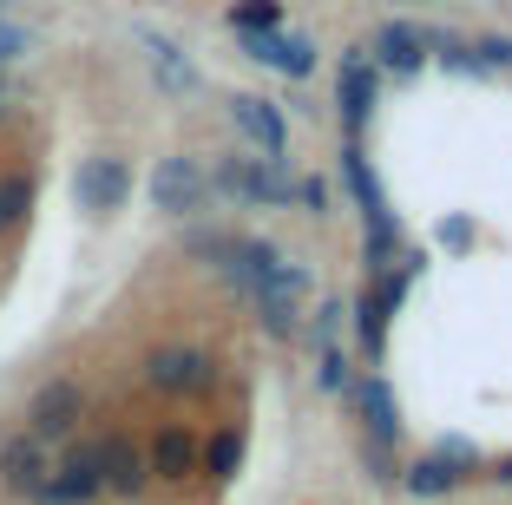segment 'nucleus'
<instances>
[{
  "instance_id": "nucleus-1",
  "label": "nucleus",
  "mask_w": 512,
  "mask_h": 505,
  "mask_svg": "<svg viewBox=\"0 0 512 505\" xmlns=\"http://www.w3.org/2000/svg\"><path fill=\"white\" fill-rule=\"evenodd\" d=\"M145 387H151V394H171V401H197V394H211V387H217L211 348H197V342L151 348V355H145Z\"/></svg>"
},
{
  "instance_id": "nucleus-2",
  "label": "nucleus",
  "mask_w": 512,
  "mask_h": 505,
  "mask_svg": "<svg viewBox=\"0 0 512 505\" xmlns=\"http://www.w3.org/2000/svg\"><path fill=\"white\" fill-rule=\"evenodd\" d=\"M106 492L99 479V440H66V453L46 466V486L33 492L40 505H92Z\"/></svg>"
},
{
  "instance_id": "nucleus-3",
  "label": "nucleus",
  "mask_w": 512,
  "mask_h": 505,
  "mask_svg": "<svg viewBox=\"0 0 512 505\" xmlns=\"http://www.w3.org/2000/svg\"><path fill=\"white\" fill-rule=\"evenodd\" d=\"M79 420H86V387L73 381V374H60V381H40L27 401V433L33 440H73Z\"/></svg>"
},
{
  "instance_id": "nucleus-4",
  "label": "nucleus",
  "mask_w": 512,
  "mask_h": 505,
  "mask_svg": "<svg viewBox=\"0 0 512 505\" xmlns=\"http://www.w3.org/2000/svg\"><path fill=\"white\" fill-rule=\"evenodd\" d=\"M151 204L165 210V217H197V210L211 204V178H204V164L184 158V151L158 158V171H151Z\"/></svg>"
},
{
  "instance_id": "nucleus-5",
  "label": "nucleus",
  "mask_w": 512,
  "mask_h": 505,
  "mask_svg": "<svg viewBox=\"0 0 512 505\" xmlns=\"http://www.w3.org/2000/svg\"><path fill=\"white\" fill-rule=\"evenodd\" d=\"M125 197H132V164H125V158H112V151L79 158V171H73V204L79 210L112 217V210H125Z\"/></svg>"
},
{
  "instance_id": "nucleus-6",
  "label": "nucleus",
  "mask_w": 512,
  "mask_h": 505,
  "mask_svg": "<svg viewBox=\"0 0 512 505\" xmlns=\"http://www.w3.org/2000/svg\"><path fill=\"white\" fill-rule=\"evenodd\" d=\"M211 184L224 197H237V204H289L296 197V184L276 171V158H224Z\"/></svg>"
},
{
  "instance_id": "nucleus-7",
  "label": "nucleus",
  "mask_w": 512,
  "mask_h": 505,
  "mask_svg": "<svg viewBox=\"0 0 512 505\" xmlns=\"http://www.w3.org/2000/svg\"><path fill=\"white\" fill-rule=\"evenodd\" d=\"M99 479H106V492H112V499H145L151 466H145V446H138L125 427L99 433Z\"/></svg>"
},
{
  "instance_id": "nucleus-8",
  "label": "nucleus",
  "mask_w": 512,
  "mask_h": 505,
  "mask_svg": "<svg viewBox=\"0 0 512 505\" xmlns=\"http://www.w3.org/2000/svg\"><path fill=\"white\" fill-rule=\"evenodd\" d=\"M46 466H53V453H46V440H33L27 427L0 440V486L14 492V499H33V492L46 486Z\"/></svg>"
},
{
  "instance_id": "nucleus-9",
  "label": "nucleus",
  "mask_w": 512,
  "mask_h": 505,
  "mask_svg": "<svg viewBox=\"0 0 512 505\" xmlns=\"http://www.w3.org/2000/svg\"><path fill=\"white\" fill-rule=\"evenodd\" d=\"M145 466L158 486H184V479H197V433L184 427V420H165V427L151 433L145 446Z\"/></svg>"
},
{
  "instance_id": "nucleus-10",
  "label": "nucleus",
  "mask_w": 512,
  "mask_h": 505,
  "mask_svg": "<svg viewBox=\"0 0 512 505\" xmlns=\"http://www.w3.org/2000/svg\"><path fill=\"white\" fill-rule=\"evenodd\" d=\"M230 125H237L263 158H283V151H289V119L276 112L270 99H256V92H237V99H230Z\"/></svg>"
},
{
  "instance_id": "nucleus-11",
  "label": "nucleus",
  "mask_w": 512,
  "mask_h": 505,
  "mask_svg": "<svg viewBox=\"0 0 512 505\" xmlns=\"http://www.w3.org/2000/svg\"><path fill=\"white\" fill-rule=\"evenodd\" d=\"M250 46V60H263L270 73H289V79H309L316 73V46L302 40V33H237Z\"/></svg>"
},
{
  "instance_id": "nucleus-12",
  "label": "nucleus",
  "mask_w": 512,
  "mask_h": 505,
  "mask_svg": "<svg viewBox=\"0 0 512 505\" xmlns=\"http://www.w3.org/2000/svg\"><path fill=\"white\" fill-rule=\"evenodd\" d=\"M342 119H348V132H362L368 125V112H375V66L362 60V53H348L342 60Z\"/></svg>"
},
{
  "instance_id": "nucleus-13",
  "label": "nucleus",
  "mask_w": 512,
  "mask_h": 505,
  "mask_svg": "<svg viewBox=\"0 0 512 505\" xmlns=\"http://www.w3.org/2000/svg\"><path fill=\"white\" fill-rule=\"evenodd\" d=\"M355 407H362L368 440H381V446H394V440H401V414H394L388 381H362V387H355Z\"/></svg>"
},
{
  "instance_id": "nucleus-14",
  "label": "nucleus",
  "mask_w": 512,
  "mask_h": 505,
  "mask_svg": "<svg viewBox=\"0 0 512 505\" xmlns=\"http://www.w3.org/2000/svg\"><path fill=\"white\" fill-rule=\"evenodd\" d=\"M33 197H40L33 171H0V237H14L20 223L33 217Z\"/></svg>"
},
{
  "instance_id": "nucleus-15",
  "label": "nucleus",
  "mask_w": 512,
  "mask_h": 505,
  "mask_svg": "<svg viewBox=\"0 0 512 505\" xmlns=\"http://www.w3.org/2000/svg\"><path fill=\"white\" fill-rule=\"evenodd\" d=\"M237 466H243V427H224L211 446H197V473L217 479V486H230V479H237Z\"/></svg>"
},
{
  "instance_id": "nucleus-16",
  "label": "nucleus",
  "mask_w": 512,
  "mask_h": 505,
  "mask_svg": "<svg viewBox=\"0 0 512 505\" xmlns=\"http://www.w3.org/2000/svg\"><path fill=\"white\" fill-rule=\"evenodd\" d=\"M375 53H381V66H394V73H414V66L427 60V40L414 27H394L388 20V27L375 33Z\"/></svg>"
},
{
  "instance_id": "nucleus-17",
  "label": "nucleus",
  "mask_w": 512,
  "mask_h": 505,
  "mask_svg": "<svg viewBox=\"0 0 512 505\" xmlns=\"http://www.w3.org/2000/svg\"><path fill=\"white\" fill-rule=\"evenodd\" d=\"M145 53H151V73H158V86L165 92H191L197 86V73H191V60H184L171 40H158V33H145Z\"/></svg>"
},
{
  "instance_id": "nucleus-18",
  "label": "nucleus",
  "mask_w": 512,
  "mask_h": 505,
  "mask_svg": "<svg viewBox=\"0 0 512 505\" xmlns=\"http://www.w3.org/2000/svg\"><path fill=\"white\" fill-rule=\"evenodd\" d=\"M342 178H348V191H355V204H362V217H381V210H388V204H381V184H375V171L362 164V151H355V145L342 151Z\"/></svg>"
},
{
  "instance_id": "nucleus-19",
  "label": "nucleus",
  "mask_w": 512,
  "mask_h": 505,
  "mask_svg": "<svg viewBox=\"0 0 512 505\" xmlns=\"http://www.w3.org/2000/svg\"><path fill=\"white\" fill-rule=\"evenodd\" d=\"M401 479H407L414 499H440V492H453V479H460V473H453L447 460H421V466H407Z\"/></svg>"
},
{
  "instance_id": "nucleus-20",
  "label": "nucleus",
  "mask_w": 512,
  "mask_h": 505,
  "mask_svg": "<svg viewBox=\"0 0 512 505\" xmlns=\"http://www.w3.org/2000/svg\"><path fill=\"white\" fill-rule=\"evenodd\" d=\"M230 27L237 33H276L283 27V7H276V0H237V7H230Z\"/></svg>"
},
{
  "instance_id": "nucleus-21",
  "label": "nucleus",
  "mask_w": 512,
  "mask_h": 505,
  "mask_svg": "<svg viewBox=\"0 0 512 505\" xmlns=\"http://www.w3.org/2000/svg\"><path fill=\"white\" fill-rule=\"evenodd\" d=\"M20 53H33V33L14 27V20H0V66H14Z\"/></svg>"
},
{
  "instance_id": "nucleus-22",
  "label": "nucleus",
  "mask_w": 512,
  "mask_h": 505,
  "mask_svg": "<svg viewBox=\"0 0 512 505\" xmlns=\"http://www.w3.org/2000/svg\"><path fill=\"white\" fill-rule=\"evenodd\" d=\"M480 66H512V33H486L480 40Z\"/></svg>"
},
{
  "instance_id": "nucleus-23",
  "label": "nucleus",
  "mask_w": 512,
  "mask_h": 505,
  "mask_svg": "<svg viewBox=\"0 0 512 505\" xmlns=\"http://www.w3.org/2000/svg\"><path fill=\"white\" fill-rule=\"evenodd\" d=\"M322 387H329V394H335V387H348V361L335 355V348L322 355Z\"/></svg>"
},
{
  "instance_id": "nucleus-24",
  "label": "nucleus",
  "mask_w": 512,
  "mask_h": 505,
  "mask_svg": "<svg viewBox=\"0 0 512 505\" xmlns=\"http://www.w3.org/2000/svg\"><path fill=\"white\" fill-rule=\"evenodd\" d=\"M14 112H20V86H14V79H7V73H0V125L14 119Z\"/></svg>"
},
{
  "instance_id": "nucleus-25",
  "label": "nucleus",
  "mask_w": 512,
  "mask_h": 505,
  "mask_svg": "<svg viewBox=\"0 0 512 505\" xmlns=\"http://www.w3.org/2000/svg\"><path fill=\"white\" fill-rule=\"evenodd\" d=\"M493 479H499V486H512V460H499V466H493Z\"/></svg>"
}]
</instances>
